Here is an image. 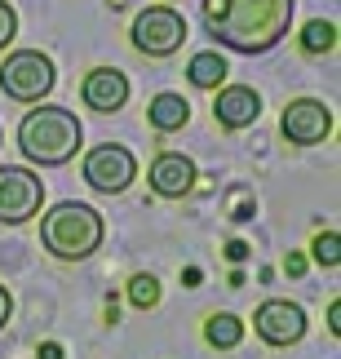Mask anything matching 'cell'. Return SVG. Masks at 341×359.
Masks as SVG:
<instances>
[{"label":"cell","instance_id":"14","mask_svg":"<svg viewBox=\"0 0 341 359\" xmlns=\"http://www.w3.org/2000/svg\"><path fill=\"white\" fill-rule=\"evenodd\" d=\"M226 58L217 49H204V53H195V58H190V67H186V80L195 89H222L226 85Z\"/></svg>","mask_w":341,"mask_h":359},{"label":"cell","instance_id":"10","mask_svg":"<svg viewBox=\"0 0 341 359\" xmlns=\"http://www.w3.org/2000/svg\"><path fill=\"white\" fill-rule=\"evenodd\" d=\"M146 182H151V191L160 200H182V196L195 191L200 169H195L190 156H182V151H160L151 160V169H146Z\"/></svg>","mask_w":341,"mask_h":359},{"label":"cell","instance_id":"19","mask_svg":"<svg viewBox=\"0 0 341 359\" xmlns=\"http://www.w3.org/2000/svg\"><path fill=\"white\" fill-rule=\"evenodd\" d=\"M13 32H18V13H13L9 0H0V49L13 40Z\"/></svg>","mask_w":341,"mask_h":359},{"label":"cell","instance_id":"15","mask_svg":"<svg viewBox=\"0 0 341 359\" xmlns=\"http://www.w3.org/2000/svg\"><path fill=\"white\" fill-rule=\"evenodd\" d=\"M204 341H209L213 351H235L239 341H244V320H239V315H230V311L209 315V324H204Z\"/></svg>","mask_w":341,"mask_h":359},{"label":"cell","instance_id":"11","mask_svg":"<svg viewBox=\"0 0 341 359\" xmlns=\"http://www.w3.org/2000/svg\"><path fill=\"white\" fill-rule=\"evenodd\" d=\"M80 98H85L89 111L111 116L129 102V76L116 72V67H93V72L80 80Z\"/></svg>","mask_w":341,"mask_h":359},{"label":"cell","instance_id":"17","mask_svg":"<svg viewBox=\"0 0 341 359\" xmlns=\"http://www.w3.org/2000/svg\"><path fill=\"white\" fill-rule=\"evenodd\" d=\"M310 257H315L319 266L337 271V266H341V236H337V231H319L315 244H310Z\"/></svg>","mask_w":341,"mask_h":359},{"label":"cell","instance_id":"3","mask_svg":"<svg viewBox=\"0 0 341 359\" xmlns=\"http://www.w3.org/2000/svg\"><path fill=\"white\" fill-rule=\"evenodd\" d=\"M102 213L89 209V204H76V200H62L40 217V244L45 253H53L58 262H85L102 248Z\"/></svg>","mask_w":341,"mask_h":359},{"label":"cell","instance_id":"8","mask_svg":"<svg viewBox=\"0 0 341 359\" xmlns=\"http://www.w3.org/2000/svg\"><path fill=\"white\" fill-rule=\"evenodd\" d=\"M253 333L275 351H288L306 337V311L288 297H270L253 311Z\"/></svg>","mask_w":341,"mask_h":359},{"label":"cell","instance_id":"16","mask_svg":"<svg viewBox=\"0 0 341 359\" xmlns=\"http://www.w3.org/2000/svg\"><path fill=\"white\" fill-rule=\"evenodd\" d=\"M302 53L306 58H323V53H333L337 49V22H328V18H315V22H306L302 27Z\"/></svg>","mask_w":341,"mask_h":359},{"label":"cell","instance_id":"7","mask_svg":"<svg viewBox=\"0 0 341 359\" xmlns=\"http://www.w3.org/2000/svg\"><path fill=\"white\" fill-rule=\"evenodd\" d=\"M40 204H45V182L22 164H5L0 169V222L22 226L40 213Z\"/></svg>","mask_w":341,"mask_h":359},{"label":"cell","instance_id":"4","mask_svg":"<svg viewBox=\"0 0 341 359\" xmlns=\"http://www.w3.org/2000/svg\"><path fill=\"white\" fill-rule=\"evenodd\" d=\"M53 85H58L53 62H49V53H40V49H13L9 58L0 62V93H5L9 102L36 107L40 98H49Z\"/></svg>","mask_w":341,"mask_h":359},{"label":"cell","instance_id":"24","mask_svg":"<svg viewBox=\"0 0 341 359\" xmlns=\"http://www.w3.org/2000/svg\"><path fill=\"white\" fill-rule=\"evenodd\" d=\"M165 5H169V0H165Z\"/></svg>","mask_w":341,"mask_h":359},{"label":"cell","instance_id":"1","mask_svg":"<svg viewBox=\"0 0 341 359\" xmlns=\"http://www.w3.org/2000/svg\"><path fill=\"white\" fill-rule=\"evenodd\" d=\"M297 0H204L200 18L209 40L230 53H270L288 36Z\"/></svg>","mask_w":341,"mask_h":359},{"label":"cell","instance_id":"9","mask_svg":"<svg viewBox=\"0 0 341 359\" xmlns=\"http://www.w3.org/2000/svg\"><path fill=\"white\" fill-rule=\"evenodd\" d=\"M279 133L288 147H319L333 133V107L319 98H293L279 116Z\"/></svg>","mask_w":341,"mask_h":359},{"label":"cell","instance_id":"21","mask_svg":"<svg viewBox=\"0 0 341 359\" xmlns=\"http://www.w3.org/2000/svg\"><path fill=\"white\" fill-rule=\"evenodd\" d=\"M226 257H230V262H244V257H249V244L230 240V244H226Z\"/></svg>","mask_w":341,"mask_h":359},{"label":"cell","instance_id":"20","mask_svg":"<svg viewBox=\"0 0 341 359\" xmlns=\"http://www.w3.org/2000/svg\"><path fill=\"white\" fill-rule=\"evenodd\" d=\"M9 315H13V297H9V288L0 284V328L9 324Z\"/></svg>","mask_w":341,"mask_h":359},{"label":"cell","instance_id":"2","mask_svg":"<svg viewBox=\"0 0 341 359\" xmlns=\"http://www.w3.org/2000/svg\"><path fill=\"white\" fill-rule=\"evenodd\" d=\"M85 142V129H80L76 111L67 107H53V102H36V111H27L18 124V151L40 169H58L80 151Z\"/></svg>","mask_w":341,"mask_h":359},{"label":"cell","instance_id":"22","mask_svg":"<svg viewBox=\"0 0 341 359\" xmlns=\"http://www.w3.org/2000/svg\"><path fill=\"white\" fill-rule=\"evenodd\" d=\"M328 328H333V337H341V302L328 306Z\"/></svg>","mask_w":341,"mask_h":359},{"label":"cell","instance_id":"12","mask_svg":"<svg viewBox=\"0 0 341 359\" xmlns=\"http://www.w3.org/2000/svg\"><path fill=\"white\" fill-rule=\"evenodd\" d=\"M257 116H262V98H257L253 85H222L213 98V120L222 124V129L239 133L249 129V124H257Z\"/></svg>","mask_w":341,"mask_h":359},{"label":"cell","instance_id":"13","mask_svg":"<svg viewBox=\"0 0 341 359\" xmlns=\"http://www.w3.org/2000/svg\"><path fill=\"white\" fill-rule=\"evenodd\" d=\"M146 120H151L155 133H177V129H186V120H190V102L182 93H155V98L146 102Z\"/></svg>","mask_w":341,"mask_h":359},{"label":"cell","instance_id":"5","mask_svg":"<svg viewBox=\"0 0 341 359\" xmlns=\"http://www.w3.org/2000/svg\"><path fill=\"white\" fill-rule=\"evenodd\" d=\"M133 49L146 53V58H173L186 40V18L173 5H146L138 18H133Z\"/></svg>","mask_w":341,"mask_h":359},{"label":"cell","instance_id":"18","mask_svg":"<svg viewBox=\"0 0 341 359\" xmlns=\"http://www.w3.org/2000/svg\"><path fill=\"white\" fill-rule=\"evenodd\" d=\"M129 302L138 311H151L160 302V280H155V275H133V280H129Z\"/></svg>","mask_w":341,"mask_h":359},{"label":"cell","instance_id":"23","mask_svg":"<svg viewBox=\"0 0 341 359\" xmlns=\"http://www.w3.org/2000/svg\"><path fill=\"white\" fill-rule=\"evenodd\" d=\"M36 359H62V346H58V341H45V346L36 351Z\"/></svg>","mask_w":341,"mask_h":359},{"label":"cell","instance_id":"6","mask_svg":"<svg viewBox=\"0 0 341 359\" xmlns=\"http://www.w3.org/2000/svg\"><path fill=\"white\" fill-rule=\"evenodd\" d=\"M80 173H85V182L98 191V196H120V191H129V182L138 177V160H133L129 147L102 142V147H93L85 156Z\"/></svg>","mask_w":341,"mask_h":359}]
</instances>
